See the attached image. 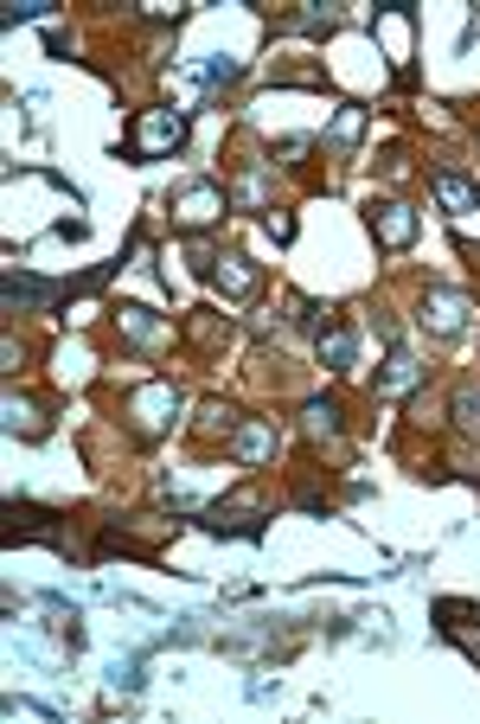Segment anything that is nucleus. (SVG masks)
<instances>
[{"instance_id": "obj_1", "label": "nucleus", "mask_w": 480, "mask_h": 724, "mask_svg": "<svg viewBox=\"0 0 480 724\" xmlns=\"http://www.w3.org/2000/svg\"><path fill=\"white\" fill-rule=\"evenodd\" d=\"M174 417H180V391H174L167 379H148V385H135V391H129V423H135V436H142V443L167 436Z\"/></svg>"}, {"instance_id": "obj_2", "label": "nucleus", "mask_w": 480, "mask_h": 724, "mask_svg": "<svg viewBox=\"0 0 480 724\" xmlns=\"http://www.w3.org/2000/svg\"><path fill=\"white\" fill-rule=\"evenodd\" d=\"M129 148L142 160H167V154L186 148V115L180 110H142L135 129H129Z\"/></svg>"}, {"instance_id": "obj_3", "label": "nucleus", "mask_w": 480, "mask_h": 724, "mask_svg": "<svg viewBox=\"0 0 480 724\" xmlns=\"http://www.w3.org/2000/svg\"><path fill=\"white\" fill-rule=\"evenodd\" d=\"M224 212H231V192L212 187V180H199V187L174 192V225H180L186 237H199L205 225H219Z\"/></svg>"}, {"instance_id": "obj_4", "label": "nucleus", "mask_w": 480, "mask_h": 724, "mask_svg": "<svg viewBox=\"0 0 480 724\" xmlns=\"http://www.w3.org/2000/svg\"><path fill=\"white\" fill-rule=\"evenodd\" d=\"M366 225L378 237V250H410L416 244V212H410L404 199H371Z\"/></svg>"}, {"instance_id": "obj_5", "label": "nucleus", "mask_w": 480, "mask_h": 724, "mask_svg": "<svg viewBox=\"0 0 480 724\" xmlns=\"http://www.w3.org/2000/svg\"><path fill=\"white\" fill-rule=\"evenodd\" d=\"M468 314H475V308H468V296H461V289H429V296H423V308H416V321H423L436 341H455V334L468 327Z\"/></svg>"}, {"instance_id": "obj_6", "label": "nucleus", "mask_w": 480, "mask_h": 724, "mask_svg": "<svg viewBox=\"0 0 480 724\" xmlns=\"http://www.w3.org/2000/svg\"><path fill=\"white\" fill-rule=\"evenodd\" d=\"M212 282H219L231 302H257V296H263V269L250 264V257H237V250H231V257H219Z\"/></svg>"}, {"instance_id": "obj_7", "label": "nucleus", "mask_w": 480, "mask_h": 724, "mask_svg": "<svg viewBox=\"0 0 480 724\" xmlns=\"http://www.w3.org/2000/svg\"><path fill=\"white\" fill-rule=\"evenodd\" d=\"M436 615H443L448 642L468 654V660H480V610H475V603H455V597H448V603H436Z\"/></svg>"}, {"instance_id": "obj_8", "label": "nucleus", "mask_w": 480, "mask_h": 724, "mask_svg": "<svg viewBox=\"0 0 480 724\" xmlns=\"http://www.w3.org/2000/svg\"><path fill=\"white\" fill-rule=\"evenodd\" d=\"M115 327H122V341L142 346V353H154V346L174 341V321H160V314H148V308H122V314H115Z\"/></svg>"}, {"instance_id": "obj_9", "label": "nucleus", "mask_w": 480, "mask_h": 724, "mask_svg": "<svg viewBox=\"0 0 480 724\" xmlns=\"http://www.w3.org/2000/svg\"><path fill=\"white\" fill-rule=\"evenodd\" d=\"M429 187H436V199H443V212H455V219L480 212V187L475 180H461L455 167H429Z\"/></svg>"}, {"instance_id": "obj_10", "label": "nucleus", "mask_w": 480, "mask_h": 724, "mask_svg": "<svg viewBox=\"0 0 480 724\" xmlns=\"http://www.w3.org/2000/svg\"><path fill=\"white\" fill-rule=\"evenodd\" d=\"M231 456L244 461V468H257V461H269L276 456V430H269V423H237V430H231Z\"/></svg>"}, {"instance_id": "obj_11", "label": "nucleus", "mask_w": 480, "mask_h": 724, "mask_svg": "<svg viewBox=\"0 0 480 724\" xmlns=\"http://www.w3.org/2000/svg\"><path fill=\"white\" fill-rule=\"evenodd\" d=\"M416 379H423V366L398 346V353L384 359V372H378V398H404V391H416Z\"/></svg>"}, {"instance_id": "obj_12", "label": "nucleus", "mask_w": 480, "mask_h": 724, "mask_svg": "<svg viewBox=\"0 0 480 724\" xmlns=\"http://www.w3.org/2000/svg\"><path fill=\"white\" fill-rule=\"evenodd\" d=\"M359 135H366V110H359V103H339V115H333V129H327V148L353 154L359 148Z\"/></svg>"}, {"instance_id": "obj_13", "label": "nucleus", "mask_w": 480, "mask_h": 724, "mask_svg": "<svg viewBox=\"0 0 480 724\" xmlns=\"http://www.w3.org/2000/svg\"><path fill=\"white\" fill-rule=\"evenodd\" d=\"M0 417H7V430H13V436H26V443H38V436H45V417H38V404H26L20 391H7Z\"/></svg>"}, {"instance_id": "obj_14", "label": "nucleus", "mask_w": 480, "mask_h": 724, "mask_svg": "<svg viewBox=\"0 0 480 724\" xmlns=\"http://www.w3.org/2000/svg\"><path fill=\"white\" fill-rule=\"evenodd\" d=\"M353 359H359V334H353V327H327V334H321V366L346 372Z\"/></svg>"}, {"instance_id": "obj_15", "label": "nucleus", "mask_w": 480, "mask_h": 724, "mask_svg": "<svg viewBox=\"0 0 480 724\" xmlns=\"http://www.w3.org/2000/svg\"><path fill=\"white\" fill-rule=\"evenodd\" d=\"M301 430H308L314 443L339 436V404H333V398H308V404H301Z\"/></svg>"}, {"instance_id": "obj_16", "label": "nucleus", "mask_w": 480, "mask_h": 724, "mask_svg": "<svg viewBox=\"0 0 480 724\" xmlns=\"http://www.w3.org/2000/svg\"><path fill=\"white\" fill-rule=\"evenodd\" d=\"M333 26H339V13H327V7H301L282 20V33H333Z\"/></svg>"}, {"instance_id": "obj_17", "label": "nucleus", "mask_w": 480, "mask_h": 724, "mask_svg": "<svg viewBox=\"0 0 480 724\" xmlns=\"http://www.w3.org/2000/svg\"><path fill=\"white\" fill-rule=\"evenodd\" d=\"M263 199H269V180H263V167H257V174H244V180L231 187V205H244V212H263Z\"/></svg>"}, {"instance_id": "obj_18", "label": "nucleus", "mask_w": 480, "mask_h": 724, "mask_svg": "<svg viewBox=\"0 0 480 724\" xmlns=\"http://www.w3.org/2000/svg\"><path fill=\"white\" fill-rule=\"evenodd\" d=\"M58 289L52 282H33V276H7V302H52Z\"/></svg>"}, {"instance_id": "obj_19", "label": "nucleus", "mask_w": 480, "mask_h": 724, "mask_svg": "<svg viewBox=\"0 0 480 724\" xmlns=\"http://www.w3.org/2000/svg\"><path fill=\"white\" fill-rule=\"evenodd\" d=\"M58 379H65V385H83V379H90V353H83V346H77V353H71V346L58 353Z\"/></svg>"}, {"instance_id": "obj_20", "label": "nucleus", "mask_w": 480, "mask_h": 724, "mask_svg": "<svg viewBox=\"0 0 480 724\" xmlns=\"http://www.w3.org/2000/svg\"><path fill=\"white\" fill-rule=\"evenodd\" d=\"M455 423H461V430H480V391H475V385H461V391H455Z\"/></svg>"}, {"instance_id": "obj_21", "label": "nucleus", "mask_w": 480, "mask_h": 724, "mask_svg": "<svg viewBox=\"0 0 480 724\" xmlns=\"http://www.w3.org/2000/svg\"><path fill=\"white\" fill-rule=\"evenodd\" d=\"M33 13H45V0H13V7H7V26H20V20H33Z\"/></svg>"}, {"instance_id": "obj_22", "label": "nucleus", "mask_w": 480, "mask_h": 724, "mask_svg": "<svg viewBox=\"0 0 480 724\" xmlns=\"http://www.w3.org/2000/svg\"><path fill=\"white\" fill-rule=\"evenodd\" d=\"M269 237L289 244V237H295V219H289V212H269Z\"/></svg>"}, {"instance_id": "obj_23", "label": "nucleus", "mask_w": 480, "mask_h": 724, "mask_svg": "<svg viewBox=\"0 0 480 724\" xmlns=\"http://www.w3.org/2000/svg\"><path fill=\"white\" fill-rule=\"evenodd\" d=\"M205 77H212V83H231V77H237V58H219V65H205Z\"/></svg>"}]
</instances>
